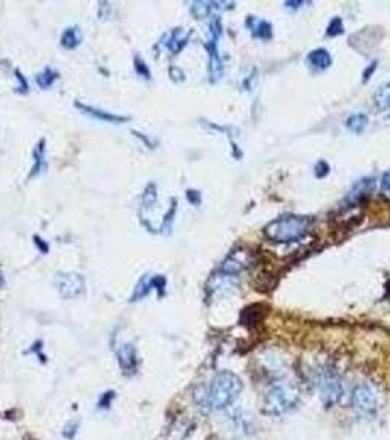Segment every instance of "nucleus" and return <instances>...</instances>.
<instances>
[{
	"mask_svg": "<svg viewBox=\"0 0 390 440\" xmlns=\"http://www.w3.org/2000/svg\"><path fill=\"white\" fill-rule=\"evenodd\" d=\"M241 390V378L230 371H222L211 380L204 393L203 403L210 410H225L237 401Z\"/></svg>",
	"mask_w": 390,
	"mask_h": 440,
	"instance_id": "nucleus-1",
	"label": "nucleus"
},
{
	"mask_svg": "<svg viewBox=\"0 0 390 440\" xmlns=\"http://www.w3.org/2000/svg\"><path fill=\"white\" fill-rule=\"evenodd\" d=\"M300 388L292 382H273L263 395V411L267 415L279 417L295 408L300 401Z\"/></svg>",
	"mask_w": 390,
	"mask_h": 440,
	"instance_id": "nucleus-2",
	"label": "nucleus"
},
{
	"mask_svg": "<svg viewBox=\"0 0 390 440\" xmlns=\"http://www.w3.org/2000/svg\"><path fill=\"white\" fill-rule=\"evenodd\" d=\"M311 219L304 216H283L273 220L264 229L268 239L275 243H295L308 232Z\"/></svg>",
	"mask_w": 390,
	"mask_h": 440,
	"instance_id": "nucleus-3",
	"label": "nucleus"
},
{
	"mask_svg": "<svg viewBox=\"0 0 390 440\" xmlns=\"http://www.w3.org/2000/svg\"><path fill=\"white\" fill-rule=\"evenodd\" d=\"M313 383L326 407H333L338 404L345 392L341 376L330 366H319L314 370Z\"/></svg>",
	"mask_w": 390,
	"mask_h": 440,
	"instance_id": "nucleus-4",
	"label": "nucleus"
},
{
	"mask_svg": "<svg viewBox=\"0 0 390 440\" xmlns=\"http://www.w3.org/2000/svg\"><path fill=\"white\" fill-rule=\"evenodd\" d=\"M353 405L357 412L362 415H372L377 411V393L376 389L367 383H360L353 393Z\"/></svg>",
	"mask_w": 390,
	"mask_h": 440,
	"instance_id": "nucleus-5",
	"label": "nucleus"
},
{
	"mask_svg": "<svg viewBox=\"0 0 390 440\" xmlns=\"http://www.w3.org/2000/svg\"><path fill=\"white\" fill-rule=\"evenodd\" d=\"M56 285L65 298H75L84 291V279L75 273H61L56 277Z\"/></svg>",
	"mask_w": 390,
	"mask_h": 440,
	"instance_id": "nucleus-6",
	"label": "nucleus"
},
{
	"mask_svg": "<svg viewBox=\"0 0 390 440\" xmlns=\"http://www.w3.org/2000/svg\"><path fill=\"white\" fill-rule=\"evenodd\" d=\"M116 355H118V361L125 374H134L138 367V358H136L135 348L131 344H122L118 349H116Z\"/></svg>",
	"mask_w": 390,
	"mask_h": 440,
	"instance_id": "nucleus-7",
	"label": "nucleus"
},
{
	"mask_svg": "<svg viewBox=\"0 0 390 440\" xmlns=\"http://www.w3.org/2000/svg\"><path fill=\"white\" fill-rule=\"evenodd\" d=\"M76 108L84 110V113L99 119V121H105V122H126L128 117L125 116H118V115H112L109 112H103L100 109H95V108H91V106H85L83 103H78L76 102Z\"/></svg>",
	"mask_w": 390,
	"mask_h": 440,
	"instance_id": "nucleus-8",
	"label": "nucleus"
},
{
	"mask_svg": "<svg viewBox=\"0 0 390 440\" xmlns=\"http://www.w3.org/2000/svg\"><path fill=\"white\" fill-rule=\"evenodd\" d=\"M307 62L311 68H314L317 71H324L331 65V56L329 54L327 50L317 49L308 54Z\"/></svg>",
	"mask_w": 390,
	"mask_h": 440,
	"instance_id": "nucleus-9",
	"label": "nucleus"
},
{
	"mask_svg": "<svg viewBox=\"0 0 390 440\" xmlns=\"http://www.w3.org/2000/svg\"><path fill=\"white\" fill-rule=\"evenodd\" d=\"M373 187H374V184H373L372 179H364V181L358 183V184L354 187V190L350 191L349 195H348V199L350 202V204H358V203H361L362 199H365V198L368 197V194L372 192Z\"/></svg>",
	"mask_w": 390,
	"mask_h": 440,
	"instance_id": "nucleus-10",
	"label": "nucleus"
},
{
	"mask_svg": "<svg viewBox=\"0 0 390 440\" xmlns=\"http://www.w3.org/2000/svg\"><path fill=\"white\" fill-rule=\"evenodd\" d=\"M45 139H42L40 143H38V146L35 147V150H34V158H35V162H34V166H32V172H31V176H35V175H38L40 173L43 169H45V166H46V162H45Z\"/></svg>",
	"mask_w": 390,
	"mask_h": 440,
	"instance_id": "nucleus-11",
	"label": "nucleus"
},
{
	"mask_svg": "<svg viewBox=\"0 0 390 440\" xmlns=\"http://www.w3.org/2000/svg\"><path fill=\"white\" fill-rule=\"evenodd\" d=\"M374 103L377 108L386 110L390 109V83L380 87L374 94Z\"/></svg>",
	"mask_w": 390,
	"mask_h": 440,
	"instance_id": "nucleus-12",
	"label": "nucleus"
},
{
	"mask_svg": "<svg viewBox=\"0 0 390 440\" xmlns=\"http://www.w3.org/2000/svg\"><path fill=\"white\" fill-rule=\"evenodd\" d=\"M61 43L64 47L66 49H73L76 47L78 45L81 43V35H80V31H78L76 28H68L62 38H61Z\"/></svg>",
	"mask_w": 390,
	"mask_h": 440,
	"instance_id": "nucleus-13",
	"label": "nucleus"
},
{
	"mask_svg": "<svg viewBox=\"0 0 390 440\" xmlns=\"http://www.w3.org/2000/svg\"><path fill=\"white\" fill-rule=\"evenodd\" d=\"M248 21H251V28H252V31H254L256 35H259L261 38H270L271 37V27L267 23L256 21L254 18L248 19Z\"/></svg>",
	"mask_w": 390,
	"mask_h": 440,
	"instance_id": "nucleus-14",
	"label": "nucleus"
},
{
	"mask_svg": "<svg viewBox=\"0 0 390 440\" xmlns=\"http://www.w3.org/2000/svg\"><path fill=\"white\" fill-rule=\"evenodd\" d=\"M367 124H368V117L361 113L350 116L348 119V127L350 131H354V132H361L367 127Z\"/></svg>",
	"mask_w": 390,
	"mask_h": 440,
	"instance_id": "nucleus-15",
	"label": "nucleus"
},
{
	"mask_svg": "<svg viewBox=\"0 0 390 440\" xmlns=\"http://www.w3.org/2000/svg\"><path fill=\"white\" fill-rule=\"evenodd\" d=\"M56 78H57V74L47 68L37 75V84L42 88H49L56 81Z\"/></svg>",
	"mask_w": 390,
	"mask_h": 440,
	"instance_id": "nucleus-16",
	"label": "nucleus"
},
{
	"mask_svg": "<svg viewBox=\"0 0 390 440\" xmlns=\"http://www.w3.org/2000/svg\"><path fill=\"white\" fill-rule=\"evenodd\" d=\"M342 31H343V24L341 21V18H335L333 21H331L330 25H329L327 34L331 35V37H335V35H339Z\"/></svg>",
	"mask_w": 390,
	"mask_h": 440,
	"instance_id": "nucleus-17",
	"label": "nucleus"
},
{
	"mask_svg": "<svg viewBox=\"0 0 390 440\" xmlns=\"http://www.w3.org/2000/svg\"><path fill=\"white\" fill-rule=\"evenodd\" d=\"M382 194L387 199H390V172H387L382 179Z\"/></svg>",
	"mask_w": 390,
	"mask_h": 440,
	"instance_id": "nucleus-18",
	"label": "nucleus"
},
{
	"mask_svg": "<svg viewBox=\"0 0 390 440\" xmlns=\"http://www.w3.org/2000/svg\"><path fill=\"white\" fill-rule=\"evenodd\" d=\"M135 64H136V72H138L140 75H144L146 78L150 76V72L143 61H140V59H135Z\"/></svg>",
	"mask_w": 390,
	"mask_h": 440,
	"instance_id": "nucleus-19",
	"label": "nucleus"
},
{
	"mask_svg": "<svg viewBox=\"0 0 390 440\" xmlns=\"http://www.w3.org/2000/svg\"><path fill=\"white\" fill-rule=\"evenodd\" d=\"M34 239H35V244H37L38 247H40V250H42L43 253H46V251H47V245H46L45 243H42V239L38 238V236H34Z\"/></svg>",
	"mask_w": 390,
	"mask_h": 440,
	"instance_id": "nucleus-20",
	"label": "nucleus"
},
{
	"mask_svg": "<svg viewBox=\"0 0 390 440\" xmlns=\"http://www.w3.org/2000/svg\"><path fill=\"white\" fill-rule=\"evenodd\" d=\"M4 285V274H2V272H0V286Z\"/></svg>",
	"mask_w": 390,
	"mask_h": 440,
	"instance_id": "nucleus-21",
	"label": "nucleus"
}]
</instances>
